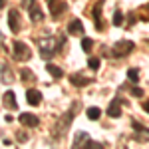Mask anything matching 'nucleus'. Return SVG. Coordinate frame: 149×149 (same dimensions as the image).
Listing matches in <instances>:
<instances>
[{"mask_svg":"<svg viewBox=\"0 0 149 149\" xmlns=\"http://www.w3.org/2000/svg\"><path fill=\"white\" fill-rule=\"evenodd\" d=\"M143 109H145V111H147V113H149V100H147V102H145V103H143Z\"/></svg>","mask_w":149,"mask_h":149,"instance_id":"obj_28","label":"nucleus"},{"mask_svg":"<svg viewBox=\"0 0 149 149\" xmlns=\"http://www.w3.org/2000/svg\"><path fill=\"white\" fill-rule=\"evenodd\" d=\"M100 115H102V109L100 107H90L88 109V119H92V121H95Z\"/></svg>","mask_w":149,"mask_h":149,"instance_id":"obj_17","label":"nucleus"},{"mask_svg":"<svg viewBox=\"0 0 149 149\" xmlns=\"http://www.w3.org/2000/svg\"><path fill=\"white\" fill-rule=\"evenodd\" d=\"M66 44V38L64 36H48V38H42L38 40V48H40V56L44 60H50L52 56H56L58 52L64 48Z\"/></svg>","mask_w":149,"mask_h":149,"instance_id":"obj_1","label":"nucleus"},{"mask_svg":"<svg viewBox=\"0 0 149 149\" xmlns=\"http://www.w3.org/2000/svg\"><path fill=\"white\" fill-rule=\"evenodd\" d=\"M8 26L12 32H20V12L18 10H8Z\"/></svg>","mask_w":149,"mask_h":149,"instance_id":"obj_7","label":"nucleus"},{"mask_svg":"<svg viewBox=\"0 0 149 149\" xmlns=\"http://www.w3.org/2000/svg\"><path fill=\"white\" fill-rule=\"evenodd\" d=\"M131 95H137V97H141V95H143V90H141V88H131Z\"/></svg>","mask_w":149,"mask_h":149,"instance_id":"obj_25","label":"nucleus"},{"mask_svg":"<svg viewBox=\"0 0 149 149\" xmlns=\"http://www.w3.org/2000/svg\"><path fill=\"white\" fill-rule=\"evenodd\" d=\"M22 4L26 6V8H28V10H30V8L34 6V0H22Z\"/></svg>","mask_w":149,"mask_h":149,"instance_id":"obj_26","label":"nucleus"},{"mask_svg":"<svg viewBox=\"0 0 149 149\" xmlns=\"http://www.w3.org/2000/svg\"><path fill=\"white\" fill-rule=\"evenodd\" d=\"M18 119H20V123L26 125V127H36L38 123H40V117L34 115V113H22Z\"/></svg>","mask_w":149,"mask_h":149,"instance_id":"obj_8","label":"nucleus"},{"mask_svg":"<svg viewBox=\"0 0 149 149\" xmlns=\"http://www.w3.org/2000/svg\"><path fill=\"white\" fill-rule=\"evenodd\" d=\"M90 141L88 131H78L76 137H74V147H86V143Z\"/></svg>","mask_w":149,"mask_h":149,"instance_id":"obj_13","label":"nucleus"},{"mask_svg":"<svg viewBox=\"0 0 149 149\" xmlns=\"http://www.w3.org/2000/svg\"><path fill=\"white\" fill-rule=\"evenodd\" d=\"M48 8H50V14L54 18H58L60 14H64V12L68 10V4L64 0H48Z\"/></svg>","mask_w":149,"mask_h":149,"instance_id":"obj_5","label":"nucleus"},{"mask_svg":"<svg viewBox=\"0 0 149 149\" xmlns=\"http://www.w3.org/2000/svg\"><path fill=\"white\" fill-rule=\"evenodd\" d=\"M30 18H32L34 22H42V20H44V12L40 8V4H34V6L30 8Z\"/></svg>","mask_w":149,"mask_h":149,"instance_id":"obj_14","label":"nucleus"},{"mask_svg":"<svg viewBox=\"0 0 149 149\" xmlns=\"http://www.w3.org/2000/svg\"><path fill=\"white\" fill-rule=\"evenodd\" d=\"M139 18H141V20H145V22H149V2L141 8V10H139Z\"/></svg>","mask_w":149,"mask_h":149,"instance_id":"obj_19","label":"nucleus"},{"mask_svg":"<svg viewBox=\"0 0 149 149\" xmlns=\"http://www.w3.org/2000/svg\"><path fill=\"white\" fill-rule=\"evenodd\" d=\"M22 80H24V81H34V74H32L30 70L24 68V70H22Z\"/></svg>","mask_w":149,"mask_h":149,"instance_id":"obj_23","label":"nucleus"},{"mask_svg":"<svg viewBox=\"0 0 149 149\" xmlns=\"http://www.w3.org/2000/svg\"><path fill=\"white\" fill-rule=\"evenodd\" d=\"M78 107H80V103L76 102V103H74V107H72L68 113L64 115V119H62V121H58V125L54 127V137H58V139L64 137V133L68 131L70 121H74V117H76V111H78Z\"/></svg>","mask_w":149,"mask_h":149,"instance_id":"obj_2","label":"nucleus"},{"mask_svg":"<svg viewBox=\"0 0 149 149\" xmlns=\"http://www.w3.org/2000/svg\"><path fill=\"white\" fill-rule=\"evenodd\" d=\"M121 103H125V100H121V97L111 100L109 107H107V115H109V117H119V115H121Z\"/></svg>","mask_w":149,"mask_h":149,"instance_id":"obj_6","label":"nucleus"},{"mask_svg":"<svg viewBox=\"0 0 149 149\" xmlns=\"http://www.w3.org/2000/svg\"><path fill=\"white\" fill-rule=\"evenodd\" d=\"M4 105L10 107V109H16V107H18V103H16V100H14V92L4 93Z\"/></svg>","mask_w":149,"mask_h":149,"instance_id":"obj_15","label":"nucleus"},{"mask_svg":"<svg viewBox=\"0 0 149 149\" xmlns=\"http://www.w3.org/2000/svg\"><path fill=\"white\" fill-rule=\"evenodd\" d=\"M88 64H90V68H92V70H97V68H100V58H90Z\"/></svg>","mask_w":149,"mask_h":149,"instance_id":"obj_24","label":"nucleus"},{"mask_svg":"<svg viewBox=\"0 0 149 149\" xmlns=\"http://www.w3.org/2000/svg\"><path fill=\"white\" fill-rule=\"evenodd\" d=\"M46 70L50 72V76H54L56 80L64 76V72H62V68H58V66H54V64H48V66H46Z\"/></svg>","mask_w":149,"mask_h":149,"instance_id":"obj_16","label":"nucleus"},{"mask_svg":"<svg viewBox=\"0 0 149 149\" xmlns=\"http://www.w3.org/2000/svg\"><path fill=\"white\" fill-rule=\"evenodd\" d=\"M70 81H72L76 88H84V86L92 84L90 78H86V76H81V74H72V76H70Z\"/></svg>","mask_w":149,"mask_h":149,"instance_id":"obj_11","label":"nucleus"},{"mask_svg":"<svg viewBox=\"0 0 149 149\" xmlns=\"http://www.w3.org/2000/svg\"><path fill=\"white\" fill-rule=\"evenodd\" d=\"M127 78H129L131 81H137L139 80V72L135 68H129V70H127Z\"/></svg>","mask_w":149,"mask_h":149,"instance_id":"obj_20","label":"nucleus"},{"mask_svg":"<svg viewBox=\"0 0 149 149\" xmlns=\"http://www.w3.org/2000/svg\"><path fill=\"white\" fill-rule=\"evenodd\" d=\"M68 32L72 36H84V24H81V20L74 18V20L68 24Z\"/></svg>","mask_w":149,"mask_h":149,"instance_id":"obj_9","label":"nucleus"},{"mask_svg":"<svg viewBox=\"0 0 149 149\" xmlns=\"http://www.w3.org/2000/svg\"><path fill=\"white\" fill-rule=\"evenodd\" d=\"M131 125H133V129H135V131H139V133H145V135H149V129H147L145 125H141L139 121H135V119H133V121H131Z\"/></svg>","mask_w":149,"mask_h":149,"instance_id":"obj_18","label":"nucleus"},{"mask_svg":"<svg viewBox=\"0 0 149 149\" xmlns=\"http://www.w3.org/2000/svg\"><path fill=\"white\" fill-rule=\"evenodd\" d=\"M26 100H28L30 105H40V102H42V93L38 92V90H34V88H30V90L26 92Z\"/></svg>","mask_w":149,"mask_h":149,"instance_id":"obj_10","label":"nucleus"},{"mask_svg":"<svg viewBox=\"0 0 149 149\" xmlns=\"http://www.w3.org/2000/svg\"><path fill=\"white\" fill-rule=\"evenodd\" d=\"M30 56H32V52H30L28 44H24V42H14V60L26 62V60H30Z\"/></svg>","mask_w":149,"mask_h":149,"instance_id":"obj_4","label":"nucleus"},{"mask_svg":"<svg viewBox=\"0 0 149 149\" xmlns=\"http://www.w3.org/2000/svg\"><path fill=\"white\" fill-rule=\"evenodd\" d=\"M123 24V14L119 10H115V14H113V26H121Z\"/></svg>","mask_w":149,"mask_h":149,"instance_id":"obj_21","label":"nucleus"},{"mask_svg":"<svg viewBox=\"0 0 149 149\" xmlns=\"http://www.w3.org/2000/svg\"><path fill=\"white\" fill-rule=\"evenodd\" d=\"M81 48H84L86 52H90V50L93 48V40H90V38H84V40H81Z\"/></svg>","mask_w":149,"mask_h":149,"instance_id":"obj_22","label":"nucleus"},{"mask_svg":"<svg viewBox=\"0 0 149 149\" xmlns=\"http://www.w3.org/2000/svg\"><path fill=\"white\" fill-rule=\"evenodd\" d=\"M26 139H28L26 133H18V141H26Z\"/></svg>","mask_w":149,"mask_h":149,"instance_id":"obj_27","label":"nucleus"},{"mask_svg":"<svg viewBox=\"0 0 149 149\" xmlns=\"http://www.w3.org/2000/svg\"><path fill=\"white\" fill-rule=\"evenodd\" d=\"M102 8H103V2H95V6H93V18H95V30H103L102 26Z\"/></svg>","mask_w":149,"mask_h":149,"instance_id":"obj_12","label":"nucleus"},{"mask_svg":"<svg viewBox=\"0 0 149 149\" xmlns=\"http://www.w3.org/2000/svg\"><path fill=\"white\" fill-rule=\"evenodd\" d=\"M135 50V44L131 42V40H121V42H117L111 50V54L115 58H123V56H129L131 52Z\"/></svg>","mask_w":149,"mask_h":149,"instance_id":"obj_3","label":"nucleus"}]
</instances>
